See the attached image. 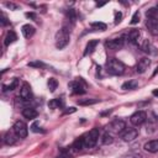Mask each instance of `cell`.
<instances>
[{
    "mask_svg": "<svg viewBox=\"0 0 158 158\" xmlns=\"http://www.w3.org/2000/svg\"><path fill=\"white\" fill-rule=\"evenodd\" d=\"M139 11H136L133 15H132V19H131V23L132 25H136V23H138V21H139Z\"/></svg>",
    "mask_w": 158,
    "mask_h": 158,
    "instance_id": "31",
    "label": "cell"
},
{
    "mask_svg": "<svg viewBox=\"0 0 158 158\" xmlns=\"http://www.w3.org/2000/svg\"><path fill=\"white\" fill-rule=\"evenodd\" d=\"M106 72L111 75H121L125 72V64L116 58H110L106 63Z\"/></svg>",
    "mask_w": 158,
    "mask_h": 158,
    "instance_id": "2",
    "label": "cell"
},
{
    "mask_svg": "<svg viewBox=\"0 0 158 158\" xmlns=\"http://www.w3.org/2000/svg\"><path fill=\"white\" fill-rule=\"evenodd\" d=\"M72 112H75V107H69L68 110L64 111V114H72Z\"/></svg>",
    "mask_w": 158,
    "mask_h": 158,
    "instance_id": "39",
    "label": "cell"
},
{
    "mask_svg": "<svg viewBox=\"0 0 158 158\" xmlns=\"http://www.w3.org/2000/svg\"><path fill=\"white\" fill-rule=\"evenodd\" d=\"M37 115H38V112L33 107H25L22 110V116L27 120H33V118L37 117Z\"/></svg>",
    "mask_w": 158,
    "mask_h": 158,
    "instance_id": "17",
    "label": "cell"
},
{
    "mask_svg": "<svg viewBox=\"0 0 158 158\" xmlns=\"http://www.w3.org/2000/svg\"><path fill=\"white\" fill-rule=\"evenodd\" d=\"M149 65H151V59H148L147 57H143V58H141V59L138 60V63H137V65H136V72H137L138 74H143V73L148 69Z\"/></svg>",
    "mask_w": 158,
    "mask_h": 158,
    "instance_id": "13",
    "label": "cell"
},
{
    "mask_svg": "<svg viewBox=\"0 0 158 158\" xmlns=\"http://www.w3.org/2000/svg\"><path fill=\"white\" fill-rule=\"evenodd\" d=\"M28 65L30 67H37V68H44L46 67V64L43 62H40V60H37V62H30Z\"/></svg>",
    "mask_w": 158,
    "mask_h": 158,
    "instance_id": "32",
    "label": "cell"
},
{
    "mask_svg": "<svg viewBox=\"0 0 158 158\" xmlns=\"http://www.w3.org/2000/svg\"><path fill=\"white\" fill-rule=\"evenodd\" d=\"M0 22H1V26H6V25H9V21H7V19H6V16H5L4 14L0 15Z\"/></svg>",
    "mask_w": 158,
    "mask_h": 158,
    "instance_id": "34",
    "label": "cell"
},
{
    "mask_svg": "<svg viewBox=\"0 0 158 158\" xmlns=\"http://www.w3.org/2000/svg\"><path fill=\"white\" fill-rule=\"evenodd\" d=\"M20 98L23 100V101H30L32 100V90H31V86L28 83H22V86L20 89Z\"/></svg>",
    "mask_w": 158,
    "mask_h": 158,
    "instance_id": "8",
    "label": "cell"
},
{
    "mask_svg": "<svg viewBox=\"0 0 158 158\" xmlns=\"http://www.w3.org/2000/svg\"><path fill=\"white\" fill-rule=\"evenodd\" d=\"M17 85H19V79L15 78L9 85H2V89H4V91H9V90H14V89H16Z\"/></svg>",
    "mask_w": 158,
    "mask_h": 158,
    "instance_id": "26",
    "label": "cell"
},
{
    "mask_svg": "<svg viewBox=\"0 0 158 158\" xmlns=\"http://www.w3.org/2000/svg\"><path fill=\"white\" fill-rule=\"evenodd\" d=\"M31 128H32V131H33V132H40V131H41V130L38 128V125H37L36 122H35V123L31 126Z\"/></svg>",
    "mask_w": 158,
    "mask_h": 158,
    "instance_id": "37",
    "label": "cell"
},
{
    "mask_svg": "<svg viewBox=\"0 0 158 158\" xmlns=\"http://www.w3.org/2000/svg\"><path fill=\"white\" fill-rule=\"evenodd\" d=\"M90 27L93 30H96V31H105L106 30V25L104 22H100V21H95V22H91L90 23Z\"/></svg>",
    "mask_w": 158,
    "mask_h": 158,
    "instance_id": "25",
    "label": "cell"
},
{
    "mask_svg": "<svg viewBox=\"0 0 158 158\" xmlns=\"http://www.w3.org/2000/svg\"><path fill=\"white\" fill-rule=\"evenodd\" d=\"M141 49H142L144 53L149 54V56H156V54L158 53L157 47H156L153 43H151L148 40H144V41L142 42V44H141Z\"/></svg>",
    "mask_w": 158,
    "mask_h": 158,
    "instance_id": "11",
    "label": "cell"
},
{
    "mask_svg": "<svg viewBox=\"0 0 158 158\" xmlns=\"http://www.w3.org/2000/svg\"><path fill=\"white\" fill-rule=\"evenodd\" d=\"M147 17H154V19H158V4L156 5V7H151L147 10L146 12Z\"/></svg>",
    "mask_w": 158,
    "mask_h": 158,
    "instance_id": "27",
    "label": "cell"
},
{
    "mask_svg": "<svg viewBox=\"0 0 158 158\" xmlns=\"http://www.w3.org/2000/svg\"><path fill=\"white\" fill-rule=\"evenodd\" d=\"M35 27L32 26V25H30V23H26V25H23L22 27H21V32H22V35H23V37L25 38H30V37H32L33 35H35Z\"/></svg>",
    "mask_w": 158,
    "mask_h": 158,
    "instance_id": "16",
    "label": "cell"
},
{
    "mask_svg": "<svg viewBox=\"0 0 158 158\" xmlns=\"http://www.w3.org/2000/svg\"><path fill=\"white\" fill-rule=\"evenodd\" d=\"M99 136H100V131H99L98 128H91L89 132H86V133L83 136L85 147H86V148H93V147L96 144V142H98V139H99Z\"/></svg>",
    "mask_w": 158,
    "mask_h": 158,
    "instance_id": "3",
    "label": "cell"
},
{
    "mask_svg": "<svg viewBox=\"0 0 158 158\" xmlns=\"http://www.w3.org/2000/svg\"><path fill=\"white\" fill-rule=\"evenodd\" d=\"M48 106H49L51 109L63 107V106H64V101H63V99H59V98H57V99H52V100L48 102Z\"/></svg>",
    "mask_w": 158,
    "mask_h": 158,
    "instance_id": "20",
    "label": "cell"
},
{
    "mask_svg": "<svg viewBox=\"0 0 158 158\" xmlns=\"http://www.w3.org/2000/svg\"><path fill=\"white\" fill-rule=\"evenodd\" d=\"M146 118H147V114H146L144 111L139 110V111H136L135 114L131 115L130 122H131L133 126H139V125H142V123L146 121Z\"/></svg>",
    "mask_w": 158,
    "mask_h": 158,
    "instance_id": "6",
    "label": "cell"
},
{
    "mask_svg": "<svg viewBox=\"0 0 158 158\" xmlns=\"http://www.w3.org/2000/svg\"><path fill=\"white\" fill-rule=\"evenodd\" d=\"M70 40V32L69 28L63 26L57 33H56V47L58 49H63L64 47H67V44L69 43Z\"/></svg>",
    "mask_w": 158,
    "mask_h": 158,
    "instance_id": "1",
    "label": "cell"
},
{
    "mask_svg": "<svg viewBox=\"0 0 158 158\" xmlns=\"http://www.w3.org/2000/svg\"><path fill=\"white\" fill-rule=\"evenodd\" d=\"M101 142H102V144H111L112 142H114V137H112V133L111 132H109V131H106L104 135H102V137H101Z\"/></svg>",
    "mask_w": 158,
    "mask_h": 158,
    "instance_id": "22",
    "label": "cell"
},
{
    "mask_svg": "<svg viewBox=\"0 0 158 158\" xmlns=\"http://www.w3.org/2000/svg\"><path fill=\"white\" fill-rule=\"evenodd\" d=\"M26 17H28V19H36V15L33 14V12H26Z\"/></svg>",
    "mask_w": 158,
    "mask_h": 158,
    "instance_id": "38",
    "label": "cell"
},
{
    "mask_svg": "<svg viewBox=\"0 0 158 158\" xmlns=\"http://www.w3.org/2000/svg\"><path fill=\"white\" fill-rule=\"evenodd\" d=\"M143 148H144V151H147L149 153L158 152V139H151V141L146 142L144 146H143Z\"/></svg>",
    "mask_w": 158,
    "mask_h": 158,
    "instance_id": "14",
    "label": "cell"
},
{
    "mask_svg": "<svg viewBox=\"0 0 158 158\" xmlns=\"http://www.w3.org/2000/svg\"><path fill=\"white\" fill-rule=\"evenodd\" d=\"M47 85H48L49 91L53 93V91L57 89V86H58V81H57V79H54V78H49L48 81H47Z\"/></svg>",
    "mask_w": 158,
    "mask_h": 158,
    "instance_id": "28",
    "label": "cell"
},
{
    "mask_svg": "<svg viewBox=\"0 0 158 158\" xmlns=\"http://www.w3.org/2000/svg\"><path fill=\"white\" fill-rule=\"evenodd\" d=\"M67 17H68L72 22H74V21H75V19H77L75 10H74V9H68V10H67Z\"/></svg>",
    "mask_w": 158,
    "mask_h": 158,
    "instance_id": "30",
    "label": "cell"
},
{
    "mask_svg": "<svg viewBox=\"0 0 158 158\" xmlns=\"http://www.w3.org/2000/svg\"><path fill=\"white\" fill-rule=\"evenodd\" d=\"M125 130H126V123L123 120H120V118L111 121L107 126V131L111 133H115V135H121Z\"/></svg>",
    "mask_w": 158,
    "mask_h": 158,
    "instance_id": "4",
    "label": "cell"
},
{
    "mask_svg": "<svg viewBox=\"0 0 158 158\" xmlns=\"http://www.w3.org/2000/svg\"><path fill=\"white\" fill-rule=\"evenodd\" d=\"M125 44V40L122 37L120 38H112V40H109L105 42V47L109 48V49H112V51H118L123 47Z\"/></svg>",
    "mask_w": 158,
    "mask_h": 158,
    "instance_id": "7",
    "label": "cell"
},
{
    "mask_svg": "<svg viewBox=\"0 0 158 158\" xmlns=\"http://www.w3.org/2000/svg\"><path fill=\"white\" fill-rule=\"evenodd\" d=\"M137 86H138L137 80H128L122 84V89H125V90H132V89H136Z\"/></svg>",
    "mask_w": 158,
    "mask_h": 158,
    "instance_id": "24",
    "label": "cell"
},
{
    "mask_svg": "<svg viewBox=\"0 0 158 158\" xmlns=\"http://www.w3.org/2000/svg\"><path fill=\"white\" fill-rule=\"evenodd\" d=\"M146 26H147V30L149 31V33L152 36H158V19L147 17Z\"/></svg>",
    "mask_w": 158,
    "mask_h": 158,
    "instance_id": "9",
    "label": "cell"
},
{
    "mask_svg": "<svg viewBox=\"0 0 158 158\" xmlns=\"http://www.w3.org/2000/svg\"><path fill=\"white\" fill-rule=\"evenodd\" d=\"M14 133L19 137V138H25L28 133V128H27V125L23 122V121H16L14 123Z\"/></svg>",
    "mask_w": 158,
    "mask_h": 158,
    "instance_id": "5",
    "label": "cell"
},
{
    "mask_svg": "<svg viewBox=\"0 0 158 158\" xmlns=\"http://www.w3.org/2000/svg\"><path fill=\"white\" fill-rule=\"evenodd\" d=\"M123 158H142V156L139 153H130V154L125 156Z\"/></svg>",
    "mask_w": 158,
    "mask_h": 158,
    "instance_id": "35",
    "label": "cell"
},
{
    "mask_svg": "<svg viewBox=\"0 0 158 158\" xmlns=\"http://www.w3.org/2000/svg\"><path fill=\"white\" fill-rule=\"evenodd\" d=\"M68 88L72 90L73 94H84L85 93V88L84 85L81 84V80H74V81H70L68 84Z\"/></svg>",
    "mask_w": 158,
    "mask_h": 158,
    "instance_id": "12",
    "label": "cell"
},
{
    "mask_svg": "<svg viewBox=\"0 0 158 158\" xmlns=\"http://www.w3.org/2000/svg\"><path fill=\"white\" fill-rule=\"evenodd\" d=\"M121 19H122V14L120 11H116L115 12V23H120Z\"/></svg>",
    "mask_w": 158,
    "mask_h": 158,
    "instance_id": "33",
    "label": "cell"
},
{
    "mask_svg": "<svg viewBox=\"0 0 158 158\" xmlns=\"http://www.w3.org/2000/svg\"><path fill=\"white\" fill-rule=\"evenodd\" d=\"M99 44V41L98 40H91L88 42L86 47H85V51H84V56H88V54H91L94 52V49L96 48V46Z\"/></svg>",
    "mask_w": 158,
    "mask_h": 158,
    "instance_id": "18",
    "label": "cell"
},
{
    "mask_svg": "<svg viewBox=\"0 0 158 158\" xmlns=\"http://www.w3.org/2000/svg\"><path fill=\"white\" fill-rule=\"evenodd\" d=\"M98 101H99L98 99H80V100H78V104L79 105H83V106H86V105L96 104Z\"/></svg>",
    "mask_w": 158,
    "mask_h": 158,
    "instance_id": "29",
    "label": "cell"
},
{
    "mask_svg": "<svg viewBox=\"0 0 158 158\" xmlns=\"http://www.w3.org/2000/svg\"><path fill=\"white\" fill-rule=\"evenodd\" d=\"M16 40H17L16 33H15L14 31H7V32H6V36H5V41H4V43H5V46H9V44L14 43Z\"/></svg>",
    "mask_w": 158,
    "mask_h": 158,
    "instance_id": "19",
    "label": "cell"
},
{
    "mask_svg": "<svg viewBox=\"0 0 158 158\" xmlns=\"http://www.w3.org/2000/svg\"><path fill=\"white\" fill-rule=\"evenodd\" d=\"M138 136V130L137 128H133V127H130V128H126L122 133H121V137L125 142H131L133 141L136 137Z\"/></svg>",
    "mask_w": 158,
    "mask_h": 158,
    "instance_id": "10",
    "label": "cell"
},
{
    "mask_svg": "<svg viewBox=\"0 0 158 158\" xmlns=\"http://www.w3.org/2000/svg\"><path fill=\"white\" fill-rule=\"evenodd\" d=\"M5 6H6V7H9V9H12V10L19 9V6H17V5H15V4H12V2H5Z\"/></svg>",
    "mask_w": 158,
    "mask_h": 158,
    "instance_id": "36",
    "label": "cell"
},
{
    "mask_svg": "<svg viewBox=\"0 0 158 158\" xmlns=\"http://www.w3.org/2000/svg\"><path fill=\"white\" fill-rule=\"evenodd\" d=\"M152 94H153L154 96H157V98H158V89H154V90L152 91Z\"/></svg>",
    "mask_w": 158,
    "mask_h": 158,
    "instance_id": "40",
    "label": "cell"
},
{
    "mask_svg": "<svg viewBox=\"0 0 158 158\" xmlns=\"http://www.w3.org/2000/svg\"><path fill=\"white\" fill-rule=\"evenodd\" d=\"M16 135L15 133H12V132H7L6 135H5V137H4V142H5V144H7V146H11V144H15V142H16Z\"/></svg>",
    "mask_w": 158,
    "mask_h": 158,
    "instance_id": "21",
    "label": "cell"
},
{
    "mask_svg": "<svg viewBox=\"0 0 158 158\" xmlns=\"http://www.w3.org/2000/svg\"><path fill=\"white\" fill-rule=\"evenodd\" d=\"M84 147H85V144H84V138H83V137L77 138V139L73 142V146H72V148H74L75 151H81Z\"/></svg>",
    "mask_w": 158,
    "mask_h": 158,
    "instance_id": "23",
    "label": "cell"
},
{
    "mask_svg": "<svg viewBox=\"0 0 158 158\" xmlns=\"http://www.w3.org/2000/svg\"><path fill=\"white\" fill-rule=\"evenodd\" d=\"M139 35H141V33H139V30L132 28V30L128 31L126 38H127V41H128L130 43H137V42H138V38H139Z\"/></svg>",
    "mask_w": 158,
    "mask_h": 158,
    "instance_id": "15",
    "label": "cell"
}]
</instances>
